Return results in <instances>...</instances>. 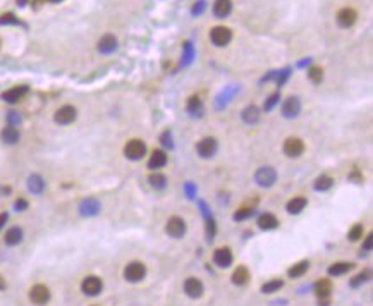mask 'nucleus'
<instances>
[{"mask_svg": "<svg viewBox=\"0 0 373 306\" xmlns=\"http://www.w3.org/2000/svg\"><path fill=\"white\" fill-rule=\"evenodd\" d=\"M146 277V265L143 262H129L124 267V279L128 282H141Z\"/></svg>", "mask_w": 373, "mask_h": 306, "instance_id": "obj_1", "label": "nucleus"}, {"mask_svg": "<svg viewBox=\"0 0 373 306\" xmlns=\"http://www.w3.org/2000/svg\"><path fill=\"white\" fill-rule=\"evenodd\" d=\"M233 40V30L227 26H215L210 31V42L215 46L222 48V46H227Z\"/></svg>", "mask_w": 373, "mask_h": 306, "instance_id": "obj_2", "label": "nucleus"}, {"mask_svg": "<svg viewBox=\"0 0 373 306\" xmlns=\"http://www.w3.org/2000/svg\"><path fill=\"white\" fill-rule=\"evenodd\" d=\"M255 181L262 188H270L277 181V171L274 167H270V165H263L255 172Z\"/></svg>", "mask_w": 373, "mask_h": 306, "instance_id": "obj_3", "label": "nucleus"}, {"mask_svg": "<svg viewBox=\"0 0 373 306\" xmlns=\"http://www.w3.org/2000/svg\"><path fill=\"white\" fill-rule=\"evenodd\" d=\"M315 294L318 298V306H328L330 303V294H332V282L330 279H320L315 282Z\"/></svg>", "mask_w": 373, "mask_h": 306, "instance_id": "obj_4", "label": "nucleus"}, {"mask_svg": "<svg viewBox=\"0 0 373 306\" xmlns=\"http://www.w3.org/2000/svg\"><path fill=\"white\" fill-rule=\"evenodd\" d=\"M124 155L129 160H141V158L146 155V145L138 138L129 139L124 146Z\"/></svg>", "mask_w": 373, "mask_h": 306, "instance_id": "obj_5", "label": "nucleus"}, {"mask_svg": "<svg viewBox=\"0 0 373 306\" xmlns=\"http://www.w3.org/2000/svg\"><path fill=\"white\" fill-rule=\"evenodd\" d=\"M186 230H187V225L186 222H184V219L177 217V215H172L167 220V224H165V232H167L170 237H174V239H181V237L186 234Z\"/></svg>", "mask_w": 373, "mask_h": 306, "instance_id": "obj_6", "label": "nucleus"}, {"mask_svg": "<svg viewBox=\"0 0 373 306\" xmlns=\"http://www.w3.org/2000/svg\"><path fill=\"white\" fill-rule=\"evenodd\" d=\"M52 294H50V289L45 286V284H35L30 289V301L36 306H45L50 301Z\"/></svg>", "mask_w": 373, "mask_h": 306, "instance_id": "obj_7", "label": "nucleus"}, {"mask_svg": "<svg viewBox=\"0 0 373 306\" xmlns=\"http://www.w3.org/2000/svg\"><path fill=\"white\" fill-rule=\"evenodd\" d=\"M81 291L86 296H98L103 291V282L98 275H88L83 279L81 282Z\"/></svg>", "mask_w": 373, "mask_h": 306, "instance_id": "obj_8", "label": "nucleus"}, {"mask_svg": "<svg viewBox=\"0 0 373 306\" xmlns=\"http://www.w3.org/2000/svg\"><path fill=\"white\" fill-rule=\"evenodd\" d=\"M335 19H337V24L344 30H349L356 24L358 21V12L353 9V7H342V9L337 10L335 14Z\"/></svg>", "mask_w": 373, "mask_h": 306, "instance_id": "obj_9", "label": "nucleus"}, {"mask_svg": "<svg viewBox=\"0 0 373 306\" xmlns=\"http://www.w3.org/2000/svg\"><path fill=\"white\" fill-rule=\"evenodd\" d=\"M183 289L184 293H186V296L191 298V300H198V298H201L205 293L203 282H201L200 279H196V277H187V279L184 280Z\"/></svg>", "mask_w": 373, "mask_h": 306, "instance_id": "obj_10", "label": "nucleus"}, {"mask_svg": "<svg viewBox=\"0 0 373 306\" xmlns=\"http://www.w3.org/2000/svg\"><path fill=\"white\" fill-rule=\"evenodd\" d=\"M217 150H219V143L212 136H206L196 143V152L201 158H212L217 153Z\"/></svg>", "mask_w": 373, "mask_h": 306, "instance_id": "obj_11", "label": "nucleus"}, {"mask_svg": "<svg viewBox=\"0 0 373 306\" xmlns=\"http://www.w3.org/2000/svg\"><path fill=\"white\" fill-rule=\"evenodd\" d=\"M284 153L287 155V157L291 158H296V157H301L303 152H305V141H303L301 138H298V136H291V138H287L284 141Z\"/></svg>", "mask_w": 373, "mask_h": 306, "instance_id": "obj_12", "label": "nucleus"}, {"mask_svg": "<svg viewBox=\"0 0 373 306\" xmlns=\"http://www.w3.org/2000/svg\"><path fill=\"white\" fill-rule=\"evenodd\" d=\"M76 117H78V110H76V107L64 105L55 112V115H53V121H55L57 124H60V126H67V124H71V122H74Z\"/></svg>", "mask_w": 373, "mask_h": 306, "instance_id": "obj_13", "label": "nucleus"}, {"mask_svg": "<svg viewBox=\"0 0 373 306\" xmlns=\"http://www.w3.org/2000/svg\"><path fill=\"white\" fill-rule=\"evenodd\" d=\"M234 262V255L233 251H231V248H217L215 251H213V263L217 265V267L220 268H227L231 267Z\"/></svg>", "mask_w": 373, "mask_h": 306, "instance_id": "obj_14", "label": "nucleus"}, {"mask_svg": "<svg viewBox=\"0 0 373 306\" xmlns=\"http://www.w3.org/2000/svg\"><path fill=\"white\" fill-rule=\"evenodd\" d=\"M30 91V88H28L26 85H21V86H14V88H9L7 91L2 93V100L7 103H17L21 98H24V95Z\"/></svg>", "mask_w": 373, "mask_h": 306, "instance_id": "obj_15", "label": "nucleus"}, {"mask_svg": "<svg viewBox=\"0 0 373 306\" xmlns=\"http://www.w3.org/2000/svg\"><path fill=\"white\" fill-rule=\"evenodd\" d=\"M299 110H301V102L298 96H289L282 103V115L287 119H294L299 114Z\"/></svg>", "mask_w": 373, "mask_h": 306, "instance_id": "obj_16", "label": "nucleus"}, {"mask_svg": "<svg viewBox=\"0 0 373 306\" xmlns=\"http://www.w3.org/2000/svg\"><path fill=\"white\" fill-rule=\"evenodd\" d=\"M100 208H102V205H100L98 200H95V198H86V200H83L81 205H79V214L85 215V217H93V215L98 214Z\"/></svg>", "mask_w": 373, "mask_h": 306, "instance_id": "obj_17", "label": "nucleus"}, {"mask_svg": "<svg viewBox=\"0 0 373 306\" xmlns=\"http://www.w3.org/2000/svg\"><path fill=\"white\" fill-rule=\"evenodd\" d=\"M167 160H169V157L164 150H153L150 155V158H148V167H150L151 171H158V169L167 165Z\"/></svg>", "mask_w": 373, "mask_h": 306, "instance_id": "obj_18", "label": "nucleus"}, {"mask_svg": "<svg viewBox=\"0 0 373 306\" xmlns=\"http://www.w3.org/2000/svg\"><path fill=\"white\" fill-rule=\"evenodd\" d=\"M117 46H119L117 38H115L114 35H110V33L103 35V37L98 40V43H96V48H98V52H102V53L115 52V50H117Z\"/></svg>", "mask_w": 373, "mask_h": 306, "instance_id": "obj_19", "label": "nucleus"}, {"mask_svg": "<svg viewBox=\"0 0 373 306\" xmlns=\"http://www.w3.org/2000/svg\"><path fill=\"white\" fill-rule=\"evenodd\" d=\"M233 12V0H215L213 2V14L219 19H226Z\"/></svg>", "mask_w": 373, "mask_h": 306, "instance_id": "obj_20", "label": "nucleus"}, {"mask_svg": "<svg viewBox=\"0 0 373 306\" xmlns=\"http://www.w3.org/2000/svg\"><path fill=\"white\" fill-rule=\"evenodd\" d=\"M306 205H308V200L305 196H294V198H291V200L287 201L285 208H287V212L291 215H298V214H301V212L305 210Z\"/></svg>", "mask_w": 373, "mask_h": 306, "instance_id": "obj_21", "label": "nucleus"}, {"mask_svg": "<svg viewBox=\"0 0 373 306\" xmlns=\"http://www.w3.org/2000/svg\"><path fill=\"white\" fill-rule=\"evenodd\" d=\"M231 280H233L234 286H246L249 282V270L244 267V265H239V267L234 270L233 275H231Z\"/></svg>", "mask_w": 373, "mask_h": 306, "instance_id": "obj_22", "label": "nucleus"}, {"mask_svg": "<svg viewBox=\"0 0 373 306\" xmlns=\"http://www.w3.org/2000/svg\"><path fill=\"white\" fill-rule=\"evenodd\" d=\"M258 227L262 230H274L279 227V219L274 214H262L258 217Z\"/></svg>", "mask_w": 373, "mask_h": 306, "instance_id": "obj_23", "label": "nucleus"}, {"mask_svg": "<svg viewBox=\"0 0 373 306\" xmlns=\"http://www.w3.org/2000/svg\"><path fill=\"white\" fill-rule=\"evenodd\" d=\"M353 268H354V263H351V262H335V263H332L330 267L327 268V272L330 277H340Z\"/></svg>", "mask_w": 373, "mask_h": 306, "instance_id": "obj_24", "label": "nucleus"}, {"mask_svg": "<svg viewBox=\"0 0 373 306\" xmlns=\"http://www.w3.org/2000/svg\"><path fill=\"white\" fill-rule=\"evenodd\" d=\"M3 241H5L7 246H16V244H19L21 241H23V229L17 227V225L10 227L5 232V236H3Z\"/></svg>", "mask_w": 373, "mask_h": 306, "instance_id": "obj_25", "label": "nucleus"}, {"mask_svg": "<svg viewBox=\"0 0 373 306\" xmlns=\"http://www.w3.org/2000/svg\"><path fill=\"white\" fill-rule=\"evenodd\" d=\"M308 268H310V262L301 260L287 268V277H291V279H299V277H303L308 272Z\"/></svg>", "mask_w": 373, "mask_h": 306, "instance_id": "obj_26", "label": "nucleus"}, {"mask_svg": "<svg viewBox=\"0 0 373 306\" xmlns=\"http://www.w3.org/2000/svg\"><path fill=\"white\" fill-rule=\"evenodd\" d=\"M28 189H30L33 194H42L43 189H45V181H43L42 175L33 174L28 177Z\"/></svg>", "mask_w": 373, "mask_h": 306, "instance_id": "obj_27", "label": "nucleus"}, {"mask_svg": "<svg viewBox=\"0 0 373 306\" xmlns=\"http://www.w3.org/2000/svg\"><path fill=\"white\" fill-rule=\"evenodd\" d=\"M2 141L7 143V145H14V143L19 141V131H17L14 126H7V128L2 129Z\"/></svg>", "mask_w": 373, "mask_h": 306, "instance_id": "obj_28", "label": "nucleus"}, {"mask_svg": "<svg viewBox=\"0 0 373 306\" xmlns=\"http://www.w3.org/2000/svg\"><path fill=\"white\" fill-rule=\"evenodd\" d=\"M258 119H260V110L256 105H249L242 110V121H244L246 124H256Z\"/></svg>", "mask_w": 373, "mask_h": 306, "instance_id": "obj_29", "label": "nucleus"}, {"mask_svg": "<svg viewBox=\"0 0 373 306\" xmlns=\"http://www.w3.org/2000/svg\"><path fill=\"white\" fill-rule=\"evenodd\" d=\"M282 287H284V280H280V279H272V280H269V282H265L262 286V293L263 294H274V293H277V291H280Z\"/></svg>", "mask_w": 373, "mask_h": 306, "instance_id": "obj_30", "label": "nucleus"}, {"mask_svg": "<svg viewBox=\"0 0 373 306\" xmlns=\"http://www.w3.org/2000/svg\"><path fill=\"white\" fill-rule=\"evenodd\" d=\"M332 186H334V179H332L330 175H320V177H317V181H315L313 188L317 189V191H328Z\"/></svg>", "mask_w": 373, "mask_h": 306, "instance_id": "obj_31", "label": "nucleus"}, {"mask_svg": "<svg viewBox=\"0 0 373 306\" xmlns=\"http://www.w3.org/2000/svg\"><path fill=\"white\" fill-rule=\"evenodd\" d=\"M308 79H310L313 85H320L324 81V67L320 66H311L308 69Z\"/></svg>", "mask_w": 373, "mask_h": 306, "instance_id": "obj_32", "label": "nucleus"}, {"mask_svg": "<svg viewBox=\"0 0 373 306\" xmlns=\"http://www.w3.org/2000/svg\"><path fill=\"white\" fill-rule=\"evenodd\" d=\"M148 179H150V184L153 186L155 189H164L165 186H167V177H165L164 174H158V172L157 174H151Z\"/></svg>", "mask_w": 373, "mask_h": 306, "instance_id": "obj_33", "label": "nucleus"}, {"mask_svg": "<svg viewBox=\"0 0 373 306\" xmlns=\"http://www.w3.org/2000/svg\"><path fill=\"white\" fill-rule=\"evenodd\" d=\"M361 237H363V225L354 224L353 227L349 229V232H347V239L354 243V241H360Z\"/></svg>", "mask_w": 373, "mask_h": 306, "instance_id": "obj_34", "label": "nucleus"}, {"mask_svg": "<svg viewBox=\"0 0 373 306\" xmlns=\"http://www.w3.org/2000/svg\"><path fill=\"white\" fill-rule=\"evenodd\" d=\"M187 110H189L191 114L200 112V110H201V100H200V96L193 95L189 100H187Z\"/></svg>", "mask_w": 373, "mask_h": 306, "instance_id": "obj_35", "label": "nucleus"}, {"mask_svg": "<svg viewBox=\"0 0 373 306\" xmlns=\"http://www.w3.org/2000/svg\"><path fill=\"white\" fill-rule=\"evenodd\" d=\"M3 24H17V26H19V24L23 23H21V19H17L12 12H5L0 16V26H3Z\"/></svg>", "mask_w": 373, "mask_h": 306, "instance_id": "obj_36", "label": "nucleus"}, {"mask_svg": "<svg viewBox=\"0 0 373 306\" xmlns=\"http://www.w3.org/2000/svg\"><path fill=\"white\" fill-rule=\"evenodd\" d=\"M253 210H255V208H253V207H242V208H239V210H237V212H234V215H233V217H234V220L239 222V220H242V219L249 217V215L253 214Z\"/></svg>", "mask_w": 373, "mask_h": 306, "instance_id": "obj_37", "label": "nucleus"}, {"mask_svg": "<svg viewBox=\"0 0 373 306\" xmlns=\"http://www.w3.org/2000/svg\"><path fill=\"white\" fill-rule=\"evenodd\" d=\"M368 279H370V270H365V272L358 273V275L354 277L353 280H351V286H353V287H358V286H360V284L367 282Z\"/></svg>", "mask_w": 373, "mask_h": 306, "instance_id": "obj_38", "label": "nucleus"}, {"mask_svg": "<svg viewBox=\"0 0 373 306\" xmlns=\"http://www.w3.org/2000/svg\"><path fill=\"white\" fill-rule=\"evenodd\" d=\"M162 145L167 146V148H172V134H170L169 131H165L164 134H162Z\"/></svg>", "mask_w": 373, "mask_h": 306, "instance_id": "obj_39", "label": "nucleus"}, {"mask_svg": "<svg viewBox=\"0 0 373 306\" xmlns=\"http://www.w3.org/2000/svg\"><path fill=\"white\" fill-rule=\"evenodd\" d=\"M7 119H9V126H14V128H16V126L21 122V117H19V115H17L16 112H9V115H7Z\"/></svg>", "mask_w": 373, "mask_h": 306, "instance_id": "obj_40", "label": "nucleus"}, {"mask_svg": "<svg viewBox=\"0 0 373 306\" xmlns=\"http://www.w3.org/2000/svg\"><path fill=\"white\" fill-rule=\"evenodd\" d=\"M279 102V93H274V95L269 98V102H265V110H272V107Z\"/></svg>", "mask_w": 373, "mask_h": 306, "instance_id": "obj_41", "label": "nucleus"}, {"mask_svg": "<svg viewBox=\"0 0 373 306\" xmlns=\"http://www.w3.org/2000/svg\"><path fill=\"white\" fill-rule=\"evenodd\" d=\"M372 246H373V234H368L367 239H365V243H363V250L365 251H370Z\"/></svg>", "mask_w": 373, "mask_h": 306, "instance_id": "obj_42", "label": "nucleus"}, {"mask_svg": "<svg viewBox=\"0 0 373 306\" xmlns=\"http://www.w3.org/2000/svg\"><path fill=\"white\" fill-rule=\"evenodd\" d=\"M203 9H205V2L203 0H200V3H194L193 5V14L194 16H198V14L203 12Z\"/></svg>", "mask_w": 373, "mask_h": 306, "instance_id": "obj_43", "label": "nucleus"}, {"mask_svg": "<svg viewBox=\"0 0 373 306\" xmlns=\"http://www.w3.org/2000/svg\"><path fill=\"white\" fill-rule=\"evenodd\" d=\"M28 208V201L26 200H23V198H19V200L16 201V210H26Z\"/></svg>", "mask_w": 373, "mask_h": 306, "instance_id": "obj_44", "label": "nucleus"}, {"mask_svg": "<svg viewBox=\"0 0 373 306\" xmlns=\"http://www.w3.org/2000/svg\"><path fill=\"white\" fill-rule=\"evenodd\" d=\"M7 219H9V215H7L5 212H2V214H0V229H2L3 225H5Z\"/></svg>", "mask_w": 373, "mask_h": 306, "instance_id": "obj_45", "label": "nucleus"}, {"mask_svg": "<svg viewBox=\"0 0 373 306\" xmlns=\"http://www.w3.org/2000/svg\"><path fill=\"white\" fill-rule=\"evenodd\" d=\"M7 287V284H5V280H3V277L0 275V291H3Z\"/></svg>", "mask_w": 373, "mask_h": 306, "instance_id": "obj_46", "label": "nucleus"}, {"mask_svg": "<svg viewBox=\"0 0 373 306\" xmlns=\"http://www.w3.org/2000/svg\"><path fill=\"white\" fill-rule=\"evenodd\" d=\"M50 2H59V0H50Z\"/></svg>", "mask_w": 373, "mask_h": 306, "instance_id": "obj_47", "label": "nucleus"}, {"mask_svg": "<svg viewBox=\"0 0 373 306\" xmlns=\"http://www.w3.org/2000/svg\"><path fill=\"white\" fill-rule=\"evenodd\" d=\"M92 306H98V305H92Z\"/></svg>", "mask_w": 373, "mask_h": 306, "instance_id": "obj_48", "label": "nucleus"}]
</instances>
